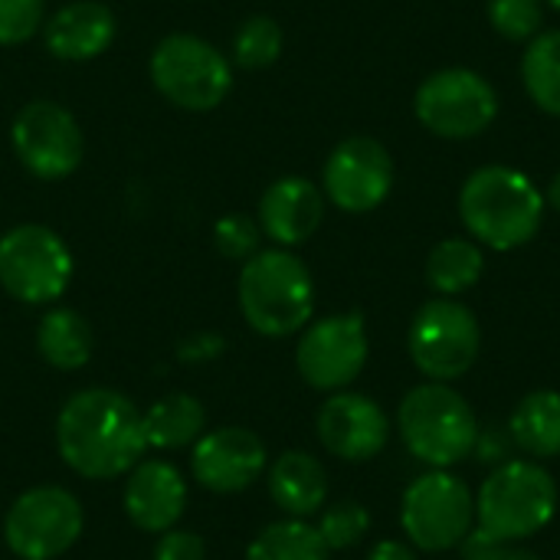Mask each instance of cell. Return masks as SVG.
<instances>
[{
    "mask_svg": "<svg viewBox=\"0 0 560 560\" xmlns=\"http://www.w3.org/2000/svg\"><path fill=\"white\" fill-rule=\"evenodd\" d=\"M259 240H262V230H259V220L253 217H243V213H226L217 220L213 226V243L217 249L233 259V262H246L249 256L259 253Z\"/></svg>",
    "mask_w": 560,
    "mask_h": 560,
    "instance_id": "f546056e",
    "label": "cell"
},
{
    "mask_svg": "<svg viewBox=\"0 0 560 560\" xmlns=\"http://www.w3.org/2000/svg\"><path fill=\"white\" fill-rule=\"evenodd\" d=\"M285 46V33L272 16H249L240 23V30L233 33V62L240 69H269Z\"/></svg>",
    "mask_w": 560,
    "mask_h": 560,
    "instance_id": "4316f807",
    "label": "cell"
},
{
    "mask_svg": "<svg viewBox=\"0 0 560 560\" xmlns=\"http://www.w3.org/2000/svg\"><path fill=\"white\" fill-rule=\"evenodd\" d=\"M207 413L203 404L190 394H167L144 413L148 450H184L203 436Z\"/></svg>",
    "mask_w": 560,
    "mask_h": 560,
    "instance_id": "cb8c5ba5",
    "label": "cell"
},
{
    "mask_svg": "<svg viewBox=\"0 0 560 560\" xmlns=\"http://www.w3.org/2000/svg\"><path fill=\"white\" fill-rule=\"evenodd\" d=\"M10 144L20 164L39 180L69 177L85 154L79 121L72 118L69 108L49 98H33L16 112L10 125Z\"/></svg>",
    "mask_w": 560,
    "mask_h": 560,
    "instance_id": "4fadbf2b",
    "label": "cell"
},
{
    "mask_svg": "<svg viewBox=\"0 0 560 560\" xmlns=\"http://www.w3.org/2000/svg\"><path fill=\"white\" fill-rule=\"evenodd\" d=\"M368 560H417V555H413V548H410V545L387 538V541H377V545L371 548Z\"/></svg>",
    "mask_w": 560,
    "mask_h": 560,
    "instance_id": "e575fe53",
    "label": "cell"
},
{
    "mask_svg": "<svg viewBox=\"0 0 560 560\" xmlns=\"http://www.w3.org/2000/svg\"><path fill=\"white\" fill-rule=\"evenodd\" d=\"M322 190L325 200L335 203L341 213H371L377 210L394 190V158L390 151L371 138L354 135L335 144L322 167Z\"/></svg>",
    "mask_w": 560,
    "mask_h": 560,
    "instance_id": "5bb4252c",
    "label": "cell"
},
{
    "mask_svg": "<svg viewBox=\"0 0 560 560\" xmlns=\"http://www.w3.org/2000/svg\"><path fill=\"white\" fill-rule=\"evenodd\" d=\"M397 430L417 463L430 469H453L472 456L479 417L456 387L427 381L400 400Z\"/></svg>",
    "mask_w": 560,
    "mask_h": 560,
    "instance_id": "277c9868",
    "label": "cell"
},
{
    "mask_svg": "<svg viewBox=\"0 0 560 560\" xmlns=\"http://www.w3.org/2000/svg\"><path fill=\"white\" fill-rule=\"evenodd\" d=\"M512 446H515V443H512V433H509V430H502V427H479L472 456H476L482 466L495 469V466H502V463L512 459Z\"/></svg>",
    "mask_w": 560,
    "mask_h": 560,
    "instance_id": "d6a6232c",
    "label": "cell"
},
{
    "mask_svg": "<svg viewBox=\"0 0 560 560\" xmlns=\"http://www.w3.org/2000/svg\"><path fill=\"white\" fill-rule=\"evenodd\" d=\"M489 26L509 43H532L545 26V0H486Z\"/></svg>",
    "mask_w": 560,
    "mask_h": 560,
    "instance_id": "83f0119b",
    "label": "cell"
},
{
    "mask_svg": "<svg viewBox=\"0 0 560 560\" xmlns=\"http://www.w3.org/2000/svg\"><path fill=\"white\" fill-rule=\"evenodd\" d=\"M318 535L328 545V551H348L361 545V538L371 532V512L361 502H338L331 509H322Z\"/></svg>",
    "mask_w": 560,
    "mask_h": 560,
    "instance_id": "f1b7e54d",
    "label": "cell"
},
{
    "mask_svg": "<svg viewBox=\"0 0 560 560\" xmlns=\"http://www.w3.org/2000/svg\"><path fill=\"white\" fill-rule=\"evenodd\" d=\"M56 450L82 479L128 476L148 453L144 413L118 390H79L56 417Z\"/></svg>",
    "mask_w": 560,
    "mask_h": 560,
    "instance_id": "6da1fadb",
    "label": "cell"
},
{
    "mask_svg": "<svg viewBox=\"0 0 560 560\" xmlns=\"http://www.w3.org/2000/svg\"><path fill=\"white\" fill-rule=\"evenodd\" d=\"M236 299L256 335L289 338L312 322L315 279L292 249H259L240 269Z\"/></svg>",
    "mask_w": 560,
    "mask_h": 560,
    "instance_id": "3957f363",
    "label": "cell"
},
{
    "mask_svg": "<svg viewBox=\"0 0 560 560\" xmlns=\"http://www.w3.org/2000/svg\"><path fill=\"white\" fill-rule=\"evenodd\" d=\"M115 30V13L102 0H69L43 23V39L56 59L89 62L112 46Z\"/></svg>",
    "mask_w": 560,
    "mask_h": 560,
    "instance_id": "d6986e66",
    "label": "cell"
},
{
    "mask_svg": "<svg viewBox=\"0 0 560 560\" xmlns=\"http://www.w3.org/2000/svg\"><path fill=\"white\" fill-rule=\"evenodd\" d=\"M522 82L528 98L560 118V30H541L522 56Z\"/></svg>",
    "mask_w": 560,
    "mask_h": 560,
    "instance_id": "d4e9b609",
    "label": "cell"
},
{
    "mask_svg": "<svg viewBox=\"0 0 560 560\" xmlns=\"http://www.w3.org/2000/svg\"><path fill=\"white\" fill-rule=\"evenodd\" d=\"M459 220L466 233L495 253L528 246L545 223V194L509 164H486L459 187Z\"/></svg>",
    "mask_w": 560,
    "mask_h": 560,
    "instance_id": "7a4b0ae2",
    "label": "cell"
},
{
    "mask_svg": "<svg viewBox=\"0 0 560 560\" xmlns=\"http://www.w3.org/2000/svg\"><path fill=\"white\" fill-rule=\"evenodd\" d=\"M512 443L532 459H558L560 456V394L558 390H532L518 400L509 420Z\"/></svg>",
    "mask_w": 560,
    "mask_h": 560,
    "instance_id": "44dd1931",
    "label": "cell"
},
{
    "mask_svg": "<svg viewBox=\"0 0 560 560\" xmlns=\"http://www.w3.org/2000/svg\"><path fill=\"white\" fill-rule=\"evenodd\" d=\"M400 525L413 548L430 555L453 551L476 528V495L450 469H430L407 486Z\"/></svg>",
    "mask_w": 560,
    "mask_h": 560,
    "instance_id": "9c48e42d",
    "label": "cell"
},
{
    "mask_svg": "<svg viewBox=\"0 0 560 560\" xmlns=\"http://www.w3.org/2000/svg\"><path fill=\"white\" fill-rule=\"evenodd\" d=\"M407 351L427 381H459L469 374L482 351V328L469 305L436 295L417 308L407 328Z\"/></svg>",
    "mask_w": 560,
    "mask_h": 560,
    "instance_id": "52a82bcc",
    "label": "cell"
},
{
    "mask_svg": "<svg viewBox=\"0 0 560 560\" xmlns=\"http://www.w3.org/2000/svg\"><path fill=\"white\" fill-rule=\"evenodd\" d=\"M505 548H509L505 541L492 538L489 532H482V528L476 525V528H472V532L463 538V545H459V555H463V560H499Z\"/></svg>",
    "mask_w": 560,
    "mask_h": 560,
    "instance_id": "836d02e7",
    "label": "cell"
},
{
    "mask_svg": "<svg viewBox=\"0 0 560 560\" xmlns=\"http://www.w3.org/2000/svg\"><path fill=\"white\" fill-rule=\"evenodd\" d=\"M322 446L341 463H371L390 440V420L377 400L354 390L331 394L315 420Z\"/></svg>",
    "mask_w": 560,
    "mask_h": 560,
    "instance_id": "9a60e30c",
    "label": "cell"
},
{
    "mask_svg": "<svg viewBox=\"0 0 560 560\" xmlns=\"http://www.w3.org/2000/svg\"><path fill=\"white\" fill-rule=\"evenodd\" d=\"M82 505L69 489L36 486L7 509L3 541L20 560H56L82 538Z\"/></svg>",
    "mask_w": 560,
    "mask_h": 560,
    "instance_id": "8fae6325",
    "label": "cell"
},
{
    "mask_svg": "<svg viewBox=\"0 0 560 560\" xmlns=\"http://www.w3.org/2000/svg\"><path fill=\"white\" fill-rule=\"evenodd\" d=\"M331 551L322 541L318 528L308 525L305 518H285V522H272L269 528H262L246 560H328Z\"/></svg>",
    "mask_w": 560,
    "mask_h": 560,
    "instance_id": "484cf974",
    "label": "cell"
},
{
    "mask_svg": "<svg viewBox=\"0 0 560 560\" xmlns=\"http://www.w3.org/2000/svg\"><path fill=\"white\" fill-rule=\"evenodd\" d=\"M545 3H548L551 10H558V13H560V0H545Z\"/></svg>",
    "mask_w": 560,
    "mask_h": 560,
    "instance_id": "74e56055",
    "label": "cell"
},
{
    "mask_svg": "<svg viewBox=\"0 0 560 560\" xmlns=\"http://www.w3.org/2000/svg\"><path fill=\"white\" fill-rule=\"evenodd\" d=\"M499 560H541V558H538V555H532V551H525V548H512V545H509Z\"/></svg>",
    "mask_w": 560,
    "mask_h": 560,
    "instance_id": "8d00e7d4",
    "label": "cell"
},
{
    "mask_svg": "<svg viewBox=\"0 0 560 560\" xmlns=\"http://www.w3.org/2000/svg\"><path fill=\"white\" fill-rule=\"evenodd\" d=\"M266 443L246 427H223L194 443V479L217 495H236L259 482L266 472Z\"/></svg>",
    "mask_w": 560,
    "mask_h": 560,
    "instance_id": "2e32d148",
    "label": "cell"
},
{
    "mask_svg": "<svg viewBox=\"0 0 560 560\" xmlns=\"http://www.w3.org/2000/svg\"><path fill=\"white\" fill-rule=\"evenodd\" d=\"M558 482L532 459L495 466L476 495V525L492 538L515 545L545 532L558 515Z\"/></svg>",
    "mask_w": 560,
    "mask_h": 560,
    "instance_id": "5b68a950",
    "label": "cell"
},
{
    "mask_svg": "<svg viewBox=\"0 0 560 560\" xmlns=\"http://www.w3.org/2000/svg\"><path fill=\"white\" fill-rule=\"evenodd\" d=\"M36 351L56 371H79L92 358V328L72 308H49L36 328Z\"/></svg>",
    "mask_w": 560,
    "mask_h": 560,
    "instance_id": "603a6c76",
    "label": "cell"
},
{
    "mask_svg": "<svg viewBox=\"0 0 560 560\" xmlns=\"http://www.w3.org/2000/svg\"><path fill=\"white\" fill-rule=\"evenodd\" d=\"M413 115L436 138L469 141L489 131L499 118V92L476 69H436L420 82L413 95Z\"/></svg>",
    "mask_w": 560,
    "mask_h": 560,
    "instance_id": "ba28073f",
    "label": "cell"
},
{
    "mask_svg": "<svg viewBox=\"0 0 560 560\" xmlns=\"http://www.w3.org/2000/svg\"><path fill=\"white\" fill-rule=\"evenodd\" d=\"M72 282L66 240L43 223H20L0 236V289L23 305H49Z\"/></svg>",
    "mask_w": 560,
    "mask_h": 560,
    "instance_id": "30bf717a",
    "label": "cell"
},
{
    "mask_svg": "<svg viewBox=\"0 0 560 560\" xmlns=\"http://www.w3.org/2000/svg\"><path fill=\"white\" fill-rule=\"evenodd\" d=\"M269 495L289 518H312L325 509L328 472L312 453L289 450L269 466Z\"/></svg>",
    "mask_w": 560,
    "mask_h": 560,
    "instance_id": "ffe728a7",
    "label": "cell"
},
{
    "mask_svg": "<svg viewBox=\"0 0 560 560\" xmlns=\"http://www.w3.org/2000/svg\"><path fill=\"white\" fill-rule=\"evenodd\" d=\"M46 23V0H0V46H20Z\"/></svg>",
    "mask_w": 560,
    "mask_h": 560,
    "instance_id": "4dcf8cb0",
    "label": "cell"
},
{
    "mask_svg": "<svg viewBox=\"0 0 560 560\" xmlns=\"http://www.w3.org/2000/svg\"><path fill=\"white\" fill-rule=\"evenodd\" d=\"M368 354L371 345L361 312H341L305 325L295 348V368L308 387L338 394L361 377Z\"/></svg>",
    "mask_w": 560,
    "mask_h": 560,
    "instance_id": "7c38bea8",
    "label": "cell"
},
{
    "mask_svg": "<svg viewBox=\"0 0 560 560\" xmlns=\"http://www.w3.org/2000/svg\"><path fill=\"white\" fill-rule=\"evenodd\" d=\"M187 509V482L164 459H141L125 482V515L148 535L171 532Z\"/></svg>",
    "mask_w": 560,
    "mask_h": 560,
    "instance_id": "ac0fdd59",
    "label": "cell"
},
{
    "mask_svg": "<svg viewBox=\"0 0 560 560\" xmlns=\"http://www.w3.org/2000/svg\"><path fill=\"white\" fill-rule=\"evenodd\" d=\"M154 560H207V545L197 532H164L154 545Z\"/></svg>",
    "mask_w": 560,
    "mask_h": 560,
    "instance_id": "1f68e13d",
    "label": "cell"
},
{
    "mask_svg": "<svg viewBox=\"0 0 560 560\" xmlns=\"http://www.w3.org/2000/svg\"><path fill=\"white\" fill-rule=\"evenodd\" d=\"M545 203H551L555 210L560 213V171L551 177V184H548V194H545Z\"/></svg>",
    "mask_w": 560,
    "mask_h": 560,
    "instance_id": "d590c367",
    "label": "cell"
},
{
    "mask_svg": "<svg viewBox=\"0 0 560 560\" xmlns=\"http://www.w3.org/2000/svg\"><path fill=\"white\" fill-rule=\"evenodd\" d=\"M486 276V253L476 240L446 236L427 256V285L436 295L459 299L463 292L476 289Z\"/></svg>",
    "mask_w": 560,
    "mask_h": 560,
    "instance_id": "7402d4cb",
    "label": "cell"
},
{
    "mask_svg": "<svg viewBox=\"0 0 560 560\" xmlns=\"http://www.w3.org/2000/svg\"><path fill=\"white\" fill-rule=\"evenodd\" d=\"M154 89L184 112H210L233 89V59L194 33H171L151 52Z\"/></svg>",
    "mask_w": 560,
    "mask_h": 560,
    "instance_id": "8992f818",
    "label": "cell"
},
{
    "mask_svg": "<svg viewBox=\"0 0 560 560\" xmlns=\"http://www.w3.org/2000/svg\"><path fill=\"white\" fill-rule=\"evenodd\" d=\"M259 230L282 249L302 246L325 220V190L308 177L289 174L272 180L259 197Z\"/></svg>",
    "mask_w": 560,
    "mask_h": 560,
    "instance_id": "e0dca14e",
    "label": "cell"
}]
</instances>
